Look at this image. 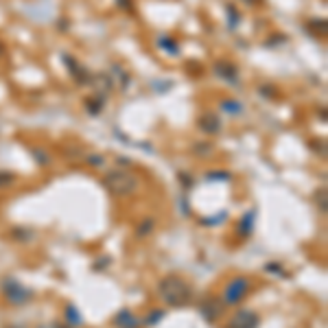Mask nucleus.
<instances>
[{
  "label": "nucleus",
  "mask_w": 328,
  "mask_h": 328,
  "mask_svg": "<svg viewBox=\"0 0 328 328\" xmlns=\"http://www.w3.org/2000/svg\"><path fill=\"white\" fill-rule=\"evenodd\" d=\"M217 304V302H215ZM213 302H203L201 306H199V311L203 313V317L208 319V322H213L215 317H219V306H215Z\"/></svg>",
  "instance_id": "1a4fd4ad"
},
{
  "label": "nucleus",
  "mask_w": 328,
  "mask_h": 328,
  "mask_svg": "<svg viewBox=\"0 0 328 328\" xmlns=\"http://www.w3.org/2000/svg\"><path fill=\"white\" fill-rule=\"evenodd\" d=\"M265 269H267V272H272V274H280L282 276V272H280L278 265H265Z\"/></svg>",
  "instance_id": "dca6fc26"
},
{
  "label": "nucleus",
  "mask_w": 328,
  "mask_h": 328,
  "mask_svg": "<svg viewBox=\"0 0 328 328\" xmlns=\"http://www.w3.org/2000/svg\"><path fill=\"white\" fill-rule=\"evenodd\" d=\"M153 225H156V221H153L151 217H147V221H142L140 228H138V236H147L149 232L153 230Z\"/></svg>",
  "instance_id": "f8f14e48"
},
{
  "label": "nucleus",
  "mask_w": 328,
  "mask_h": 328,
  "mask_svg": "<svg viewBox=\"0 0 328 328\" xmlns=\"http://www.w3.org/2000/svg\"><path fill=\"white\" fill-rule=\"evenodd\" d=\"M160 46H164L166 50H169V53H177V50H180L177 46H173L171 40H166V38H164V40H160Z\"/></svg>",
  "instance_id": "2eb2a0df"
},
{
  "label": "nucleus",
  "mask_w": 328,
  "mask_h": 328,
  "mask_svg": "<svg viewBox=\"0 0 328 328\" xmlns=\"http://www.w3.org/2000/svg\"><path fill=\"white\" fill-rule=\"evenodd\" d=\"M199 127L206 131V134H217L219 131V118L215 114H203L199 118Z\"/></svg>",
  "instance_id": "423d86ee"
},
{
  "label": "nucleus",
  "mask_w": 328,
  "mask_h": 328,
  "mask_svg": "<svg viewBox=\"0 0 328 328\" xmlns=\"http://www.w3.org/2000/svg\"><path fill=\"white\" fill-rule=\"evenodd\" d=\"M215 72H217V75H221L223 79H228V81H234V75H236L234 66H230V64H225V62H219L215 66Z\"/></svg>",
  "instance_id": "6e6552de"
},
{
  "label": "nucleus",
  "mask_w": 328,
  "mask_h": 328,
  "mask_svg": "<svg viewBox=\"0 0 328 328\" xmlns=\"http://www.w3.org/2000/svg\"><path fill=\"white\" fill-rule=\"evenodd\" d=\"M103 184L114 197H129L138 191V180L125 171H109L105 175Z\"/></svg>",
  "instance_id": "f03ea898"
},
{
  "label": "nucleus",
  "mask_w": 328,
  "mask_h": 328,
  "mask_svg": "<svg viewBox=\"0 0 328 328\" xmlns=\"http://www.w3.org/2000/svg\"><path fill=\"white\" fill-rule=\"evenodd\" d=\"M258 326V315L252 311H238L234 317L230 319L228 328H256Z\"/></svg>",
  "instance_id": "39448f33"
},
{
  "label": "nucleus",
  "mask_w": 328,
  "mask_h": 328,
  "mask_svg": "<svg viewBox=\"0 0 328 328\" xmlns=\"http://www.w3.org/2000/svg\"><path fill=\"white\" fill-rule=\"evenodd\" d=\"M3 53H5V48H3V46H0V55H3Z\"/></svg>",
  "instance_id": "f3484780"
},
{
  "label": "nucleus",
  "mask_w": 328,
  "mask_h": 328,
  "mask_svg": "<svg viewBox=\"0 0 328 328\" xmlns=\"http://www.w3.org/2000/svg\"><path fill=\"white\" fill-rule=\"evenodd\" d=\"M252 225H254V213H247L243 217V221H241L238 225V232H241V236H247L252 232Z\"/></svg>",
  "instance_id": "9d476101"
},
{
  "label": "nucleus",
  "mask_w": 328,
  "mask_h": 328,
  "mask_svg": "<svg viewBox=\"0 0 328 328\" xmlns=\"http://www.w3.org/2000/svg\"><path fill=\"white\" fill-rule=\"evenodd\" d=\"M3 291H5V295L9 297V302H13V304H26V300H31V295H33L26 287H22L16 280H5Z\"/></svg>",
  "instance_id": "20e7f679"
},
{
  "label": "nucleus",
  "mask_w": 328,
  "mask_h": 328,
  "mask_svg": "<svg viewBox=\"0 0 328 328\" xmlns=\"http://www.w3.org/2000/svg\"><path fill=\"white\" fill-rule=\"evenodd\" d=\"M160 297L169 306H184L191 302V287L180 276H166L160 280Z\"/></svg>",
  "instance_id": "f257e3e1"
},
{
  "label": "nucleus",
  "mask_w": 328,
  "mask_h": 328,
  "mask_svg": "<svg viewBox=\"0 0 328 328\" xmlns=\"http://www.w3.org/2000/svg\"><path fill=\"white\" fill-rule=\"evenodd\" d=\"M247 291H250V280L243 278V276H238V278H234L228 284V287H225L223 302L228 306H234V304H238L247 295Z\"/></svg>",
  "instance_id": "7ed1b4c3"
},
{
  "label": "nucleus",
  "mask_w": 328,
  "mask_h": 328,
  "mask_svg": "<svg viewBox=\"0 0 328 328\" xmlns=\"http://www.w3.org/2000/svg\"><path fill=\"white\" fill-rule=\"evenodd\" d=\"M221 107L228 109V114H238V112H241V105L236 103V101H223Z\"/></svg>",
  "instance_id": "ddd939ff"
},
{
  "label": "nucleus",
  "mask_w": 328,
  "mask_h": 328,
  "mask_svg": "<svg viewBox=\"0 0 328 328\" xmlns=\"http://www.w3.org/2000/svg\"><path fill=\"white\" fill-rule=\"evenodd\" d=\"M162 317H164V311H153L151 315H149L147 319H144V322H147L149 326H156V324H158V322H160V319H162Z\"/></svg>",
  "instance_id": "4468645a"
},
{
  "label": "nucleus",
  "mask_w": 328,
  "mask_h": 328,
  "mask_svg": "<svg viewBox=\"0 0 328 328\" xmlns=\"http://www.w3.org/2000/svg\"><path fill=\"white\" fill-rule=\"evenodd\" d=\"M66 317H68L70 326H81V315H79V311L75 306H68V309H66Z\"/></svg>",
  "instance_id": "9b49d317"
},
{
  "label": "nucleus",
  "mask_w": 328,
  "mask_h": 328,
  "mask_svg": "<svg viewBox=\"0 0 328 328\" xmlns=\"http://www.w3.org/2000/svg\"><path fill=\"white\" fill-rule=\"evenodd\" d=\"M136 322H138V319L131 315L129 311H121L118 315L114 317V326H118V328H134Z\"/></svg>",
  "instance_id": "0eeeda50"
}]
</instances>
